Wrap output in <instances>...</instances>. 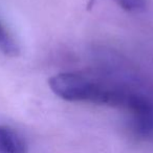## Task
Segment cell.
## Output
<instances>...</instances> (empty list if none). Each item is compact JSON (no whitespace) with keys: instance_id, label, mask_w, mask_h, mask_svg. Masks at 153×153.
I'll return each instance as SVG.
<instances>
[{"instance_id":"obj_1","label":"cell","mask_w":153,"mask_h":153,"mask_svg":"<svg viewBox=\"0 0 153 153\" xmlns=\"http://www.w3.org/2000/svg\"><path fill=\"white\" fill-rule=\"evenodd\" d=\"M51 91L69 102L92 103L110 107L125 108L132 90L112 85L90 74L80 72H61L48 80Z\"/></svg>"},{"instance_id":"obj_2","label":"cell","mask_w":153,"mask_h":153,"mask_svg":"<svg viewBox=\"0 0 153 153\" xmlns=\"http://www.w3.org/2000/svg\"><path fill=\"white\" fill-rule=\"evenodd\" d=\"M25 140L13 128L0 125V153H26Z\"/></svg>"},{"instance_id":"obj_3","label":"cell","mask_w":153,"mask_h":153,"mask_svg":"<svg viewBox=\"0 0 153 153\" xmlns=\"http://www.w3.org/2000/svg\"><path fill=\"white\" fill-rule=\"evenodd\" d=\"M0 51L5 56L17 57L19 55V46L10 33L0 22Z\"/></svg>"},{"instance_id":"obj_4","label":"cell","mask_w":153,"mask_h":153,"mask_svg":"<svg viewBox=\"0 0 153 153\" xmlns=\"http://www.w3.org/2000/svg\"><path fill=\"white\" fill-rule=\"evenodd\" d=\"M97 0H90L88 7H91ZM119 5L120 7L126 12H138L142 11L146 7V1L145 0H112Z\"/></svg>"}]
</instances>
